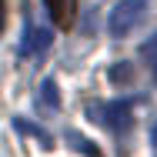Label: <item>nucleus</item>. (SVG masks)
<instances>
[{
  "label": "nucleus",
  "mask_w": 157,
  "mask_h": 157,
  "mask_svg": "<svg viewBox=\"0 0 157 157\" xmlns=\"http://www.w3.org/2000/svg\"><path fill=\"white\" fill-rule=\"evenodd\" d=\"M144 17H147V0H121L107 17V30L114 37H127L134 33V27H140Z\"/></svg>",
  "instance_id": "obj_1"
},
{
  "label": "nucleus",
  "mask_w": 157,
  "mask_h": 157,
  "mask_svg": "<svg viewBox=\"0 0 157 157\" xmlns=\"http://www.w3.org/2000/svg\"><path fill=\"white\" fill-rule=\"evenodd\" d=\"M97 121L107 127V130H114V134H124L127 127L134 124V117H130V104H127V100H110V104H104Z\"/></svg>",
  "instance_id": "obj_2"
},
{
  "label": "nucleus",
  "mask_w": 157,
  "mask_h": 157,
  "mask_svg": "<svg viewBox=\"0 0 157 157\" xmlns=\"http://www.w3.org/2000/svg\"><path fill=\"white\" fill-rule=\"evenodd\" d=\"M50 40H54V33L47 30V27H33V24H27V27H24V37H20V54H24V57H33V54L47 50Z\"/></svg>",
  "instance_id": "obj_3"
},
{
  "label": "nucleus",
  "mask_w": 157,
  "mask_h": 157,
  "mask_svg": "<svg viewBox=\"0 0 157 157\" xmlns=\"http://www.w3.org/2000/svg\"><path fill=\"white\" fill-rule=\"evenodd\" d=\"M47 3V13L54 20V27L70 30L74 27V13H77V0H44Z\"/></svg>",
  "instance_id": "obj_4"
},
{
  "label": "nucleus",
  "mask_w": 157,
  "mask_h": 157,
  "mask_svg": "<svg viewBox=\"0 0 157 157\" xmlns=\"http://www.w3.org/2000/svg\"><path fill=\"white\" fill-rule=\"evenodd\" d=\"M130 77H134V63H117V67L110 70V80H114V84H127Z\"/></svg>",
  "instance_id": "obj_5"
},
{
  "label": "nucleus",
  "mask_w": 157,
  "mask_h": 157,
  "mask_svg": "<svg viewBox=\"0 0 157 157\" xmlns=\"http://www.w3.org/2000/svg\"><path fill=\"white\" fill-rule=\"evenodd\" d=\"M40 90H44V104H47V107H60V97H57V84H54V80H44Z\"/></svg>",
  "instance_id": "obj_6"
},
{
  "label": "nucleus",
  "mask_w": 157,
  "mask_h": 157,
  "mask_svg": "<svg viewBox=\"0 0 157 157\" xmlns=\"http://www.w3.org/2000/svg\"><path fill=\"white\" fill-rule=\"evenodd\" d=\"M67 137L74 140V147H77V151H87L90 157H100V154L94 151V147H90V140H84V137H77V134H67Z\"/></svg>",
  "instance_id": "obj_7"
},
{
  "label": "nucleus",
  "mask_w": 157,
  "mask_h": 157,
  "mask_svg": "<svg viewBox=\"0 0 157 157\" xmlns=\"http://www.w3.org/2000/svg\"><path fill=\"white\" fill-rule=\"evenodd\" d=\"M144 57H154L157 60V37L151 40V44H144Z\"/></svg>",
  "instance_id": "obj_8"
},
{
  "label": "nucleus",
  "mask_w": 157,
  "mask_h": 157,
  "mask_svg": "<svg viewBox=\"0 0 157 157\" xmlns=\"http://www.w3.org/2000/svg\"><path fill=\"white\" fill-rule=\"evenodd\" d=\"M0 27H3V0H0Z\"/></svg>",
  "instance_id": "obj_9"
},
{
  "label": "nucleus",
  "mask_w": 157,
  "mask_h": 157,
  "mask_svg": "<svg viewBox=\"0 0 157 157\" xmlns=\"http://www.w3.org/2000/svg\"><path fill=\"white\" fill-rule=\"evenodd\" d=\"M154 84H157V60H154Z\"/></svg>",
  "instance_id": "obj_10"
},
{
  "label": "nucleus",
  "mask_w": 157,
  "mask_h": 157,
  "mask_svg": "<svg viewBox=\"0 0 157 157\" xmlns=\"http://www.w3.org/2000/svg\"><path fill=\"white\" fill-rule=\"evenodd\" d=\"M154 144H157V127H154Z\"/></svg>",
  "instance_id": "obj_11"
}]
</instances>
